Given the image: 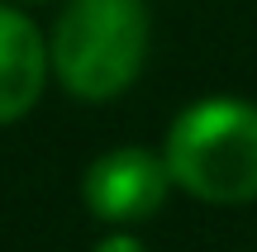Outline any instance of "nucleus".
I'll list each match as a JSON object with an SVG mask.
<instances>
[{
    "label": "nucleus",
    "mask_w": 257,
    "mask_h": 252,
    "mask_svg": "<svg viewBox=\"0 0 257 252\" xmlns=\"http://www.w3.org/2000/svg\"><path fill=\"white\" fill-rule=\"evenodd\" d=\"M91 252H148V247L138 243L134 233H105V238H100V243H95Z\"/></svg>",
    "instance_id": "39448f33"
},
{
    "label": "nucleus",
    "mask_w": 257,
    "mask_h": 252,
    "mask_svg": "<svg viewBox=\"0 0 257 252\" xmlns=\"http://www.w3.org/2000/svg\"><path fill=\"white\" fill-rule=\"evenodd\" d=\"M172 171L167 157L153 148H110L81 171V200L105 224H143L167 205Z\"/></svg>",
    "instance_id": "7ed1b4c3"
},
{
    "label": "nucleus",
    "mask_w": 257,
    "mask_h": 252,
    "mask_svg": "<svg viewBox=\"0 0 257 252\" xmlns=\"http://www.w3.org/2000/svg\"><path fill=\"white\" fill-rule=\"evenodd\" d=\"M153 43L143 0H67L48 38L53 76L76 100H114L138 81Z\"/></svg>",
    "instance_id": "f03ea898"
},
{
    "label": "nucleus",
    "mask_w": 257,
    "mask_h": 252,
    "mask_svg": "<svg viewBox=\"0 0 257 252\" xmlns=\"http://www.w3.org/2000/svg\"><path fill=\"white\" fill-rule=\"evenodd\" d=\"M172 186L205 205L257 200V105L238 95H210L186 105L162 143Z\"/></svg>",
    "instance_id": "f257e3e1"
},
{
    "label": "nucleus",
    "mask_w": 257,
    "mask_h": 252,
    "mask_svg": "<svg viewBox=\"0 0 257 252\" xmlns=\"http://www.w3.org/2000/svg\"><path fill=\"white\" fill-rule=\"evenodd\" d=\"M48 76H53L48 34L15 0H0V129L19 124L43 100Z\"/></svg>",
    "instance_id": "20e7f679"
}]
</instances>
